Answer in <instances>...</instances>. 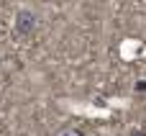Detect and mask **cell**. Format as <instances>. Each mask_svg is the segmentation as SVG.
I'll list each match as a JSON object with an SVG mask.
<instances>
[{
    "mask_svg": "<svg viewBox=\"0 0 146 136\" xmlns=\"http://www.w3.org/2000/svg\"><path fill=\"white\" fill-rule=\"evenodd\" d=\"M13 28H15L18 36H31L33 28H36V13H33V10H18Z\"/></svg>",
    "mask_w": 146,
    "mask_h": 136,
    "instance_id": "cell-1",
    "label": "cell"
},
{
    "mask_svg": "<svg viewBox=\"0 0 146 136\" xmlns=\"http://www.w3.org/2000/svg\"><path fill=\"white\" fill-rule=\"evenodd\" d=\"M54 136H85L82 129H77V126H62V129H56Z\"/></svg>",
    "mask_w": 146,
    "mask_h": 136,
    "instance_id": "cell-2",
    "label": "cell"
},
{
    "mask_svg": "<svg viewBox=\"0 0 146 136\" xmlns=\"http://www.w3.org/2000/svg\"><path fill=\"white\" fill-rule=\"evenodd\" d=\"M128 136H146V129H131Z\"/></svg>",
    "mask_w": 146,
    "mask_h": 136,
    "instance_id": "cell-3",
    "label": "cell"
},
{
    "mask_svg": "<svg viewBox=\"0 0 146 136\" xmlns=\"http://www.w3.org/2000/svg\"><path fill=\"white\" fill-rule=\"evenodd\" d=\"M136 90H139V93H144V90H146V82H144V80H139V82H136Z\"/></svg>",
    "mask_w": 146,
    "mask_h": 136,
    "instance_id": "cell-4",
    "label": "cell"
}]
</instances>
